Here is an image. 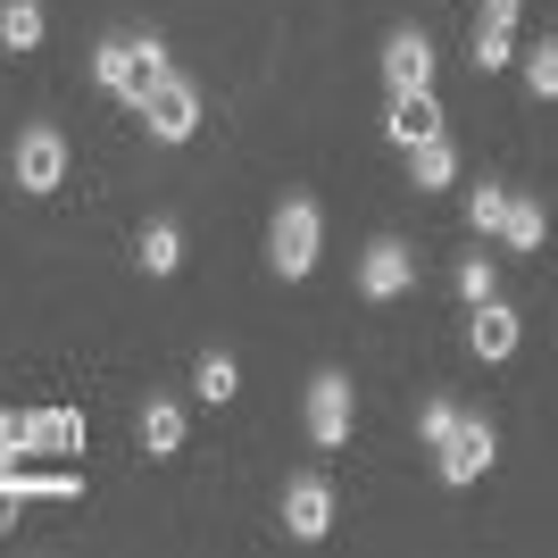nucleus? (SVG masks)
Returning a JSON list of instances; mask_svg holds the SVG:
<instances>
[{
    "mask_svg": "<svg viewBox=\"0 0 558 558\" xmlns=\"http://www.w3.org/2000/svg\"><path fill=\"white\" fill-rule=\"evenodd\" d=\"M159 75H167V43H159V34H109V43L93 50V84L117 93L125 109H142Z\"/></svg>",
    "mask_w": 558,
    "mask_h": 558,
    "instance_id": "nucleus-1",
    "label": "nucleus"
},
{
    "mask_svg": "<svg viewBox=\"0 0 558 558\" xmlns=\"http://www.w3.org/2000/svg\"><path fill=\"white\" fill-rule=\"evenodd\" d=\"M317 251H326V209L292 192L276 209V226H267V267H276L283 283H301V276H317Z\"/></svg>",
    "mask_w": 558,
    "mask_h": 558,
    "instance_id": "nucleus-2",
    "label": "nucleus"
},
{
    "mask_svg": "<svg viewBox=\"0 0 558 558\" xmlns=\"http://www.w3.org/2000/svg\"><path fill=\"white\" fill-rule=\"evenodd\" d=\"M350 417H359V392H350V375H342V367H317V375H308V392H301V425H308V442H317V450H342V442H350Z\"/></svg>",
    "mask_w": 558,
    "mask_h": 558,
    "instance_id": "nucleus-3",
    "label": "nucleus"
},
{
    "mask_svg": "<svg viewBox=\"0 0 558 558\" xmlns=\"http://www.w3.org/2000/svg\"><path fill=\"white\" fill-rule=\"evenodd\" d=\"M134 117L150 125V142H192V134H201V84L167 68L159 84H150V100H142Z\"/></svg>",
    "mask_w": 558,
    "mask_h": 558,
    "instance_id": "nucleus-4",
    "label": "nucleus"
},
{
    "mask_svg": "<svg viewBox=\"0 0 558 558\" xmlns=\"http://www.w3.org/2000/svg\"><path fill=\"white\" fill-rule=\"evenodd\" d=\"M9 167H17V192H34V201L59 192L68 184V134H59V125H25L17 150H9Z\"/></svg>",
    "mask_w": 558,
    "mask_h": 558,
    "instance_id": "nucleus-5",
    "label": "nucleus"
},
{
    "mask_svg": "<svg viewBox=\"0 0 558 558\" xmlns=\"http://www.w3.org/2000/svg\"><path fill=\"white\" fill-rule=\"evenodd\" d=\"M500 459V434H492V417H475V409H466L459 417V434H450L442 450H434V466H442V484L459 492V484H475V475H484V466Z\"/></svg>",
    "mask_w": 558,
    "mask_h": 558,
    "instance_id": "nucleus-6",
    "label": "nucleus"
},
{
    "mask_svg": "<svg viewBox=\"0 0 558 558\" xmlns=\"http://www.w3.org/2000/svg\"><path fill=\"white\" fill-rule=\"evenodd\" d=\"M409 283H417V258H409V242H400V233H375L367 258H359V292H367V301H400Z\"/></svg>",
    "mask_w": 558,
    "mask_h": 558,
    "instance_id": "nucleus-7",
    "label": "nucleus"
},
{
    "mask_svg": "<svg viewBox=\"0 0 558 558\" xmlns=\"http://www.w3.org/2000/svg\"><path fill=\"white\" fill-rule=\"evenodd\" d=\"M283 534L292 542H326L333 534V484L326 475H292V484H283Z\"/></svg>",
    "mask_w": 558,
    "mask_h": 558,
    "instance_id": "nucleus-8",
    "label": "nucleus"
},
{
    "mask_svg": "<svg viewBox=\"0 0 558 558\" xmlns=\"http://www.w3.org/2000/svg\"><path fill=\"white\" fill-rule=\"evenodd\" d=\"M517 342H525V317H517L500 292L475 301V317H466V350H475V359H517Z\"/></svg>",
    "mask_w": 558,
    "mask_h": 558,
    "instance_id": "nucleus-9",
    "label": "nucleus"
},
{
    "mask_svg": "<svg viewBox=\"0 0 558 558\" xmlns=\"http://www.w3.org/2000/svg\"><path fill=\"white\" fill-rule=\"evenodd\" d=\"M384 84L392 93H434V43H425L417 25H400L392 43H384Z\"/></svg>",
    "mask_w": 558,
    "mask_h": 558,
    "instance_id": "nucleus-10",
    "label": "nucleus"
},
{
    "mask_svg": "<svg viewBox=\"0 0 558 558\" xmlns=\"http://www.w3.org/2000/svg\"><path fill=\"white\" fill-rule=\"evenodd\" d=\"M434 125H442L434 93H392V117H384V142H392V150H417Z\"/></svg>",
    "mask_w": 558,
    "mask_h": 558,
    "instance_id": "nucleus-11",
    "label": "nucleus"
},
{
    "mask_svg": "<svg viewBox=\"0 0 558 558\" xmlns=\"http://www.w3.org/2000/svg\"><path fill=\"white\" fill-rule=\"evenodd\" d=\"M409 184H417V192H442V184H459V142H450L442 125H434V134H425L417 150H409Z\"/></svg>",
    "mask_w": 558,
    "mask_h": 558,
    "instance_id": "nucleus-12",
    "label": "nucleus"
},
{
    "mask_svg": "<svg viewBox=\"0 0 558 558\" xmlns=\"http://www.w3.org/2000/svg\"><path fill=\"white\" fill-rule=\"evenodd\" d=\"M134 434H142V450H150V459H175V450H184V409L150 392V400H142V425H134Z\"/></svg>",
    "mask_w": 558,
    "mask_h": 558,
    "instance_id": "nucleus-13",
    "label": "nucleus"
},
{
    "mask_svg": "<svg viewBox=\"0 0 558 558\" xmlns=\"http://www.w3.org/2000/svg\"><path fill=\"white\" fill-rule=\"evenodd\" d=\"M184 267V226L175 217H150L142 226V276H175Z\"/></svg>",
    "mask_w": 558,
    "mask_h": 558,
    "instance_id": "nucleus-14",
    "label": "nucleus"
},
{
    "mask_svg": "<svg viewBox=\"0 0 558 558\" xmlns=\"http://www.w3.org/2000/svg\"><path fill=\"white\" fill-rule=\"evenodd\" d=\"M500 242H509V251H542V242H550V217H542V201L509 192V217H500Z\"/></svg>",
    "mask_w": 558,
    "mask_h": 558,
    "instance_id": "nucleus-15",
    "label": "nucleus"
},
{
    "mask_svg": "<svg viewBox=\"0 0 558 558\" xmlns=\"http://www.w3.org/2000/svg\"><path fill=\"white\" fill-rule=\"evenodd\" d=\"M192 392L209 400V409H226V400L242 392V367H233V350H209V359L192 367Z\"/></svg>",
    "mask_w": 558,
    "mask_h": 558,
    "instance_id": "nucleus-16",
    "label": "nucleus"
},
{
    "mask_svg": "<svg viewBox=\"0 0 558 558\" xmlns=\"http://www.w3.org/2000/svg\"><path fill=\"white\" fill-rule=\"evenodd\" d=\"M43 9L34 0H0V50H43Z\"/></svg>",
    "mask_w": 558,
    "mask_h": 558,
    "instance_id": "nucleus-17",
    "label": "nucleus"
},
{
    "mask_svg": "<svg viewBox=\"0 0 558 558\" xmlns=\"http://www.w3.org/2000/svg\"><path fill=\"white\" fill-rule=\"evenodd\" d=\"M43 450V417H0V459L17 466V459H34Z\"/></svg>",
    "mask_w": 558,
    "mask_h": 558,
    "instance_id": "nucleus-18",
    "label": "nucleus"
},
{
    "mask_svg": "<svg viewBox=\"0 0 558 558\" xmlns=\"http://www.w3.org/2000/svg\"><path fill=\"white\" fill-rule=\"evenodd\" d=\"M500 217H509V192H500V184L466 192V226H475V233H500Z\"/></svg>",
    "mask_w": 558,
    "mask_h": 558,
    "instance_id": "nucleus-19",
    "label": "nucleus"
},
{
    "mask_svg": "<svg viewBox=\"0 0 558 558\" xmlns=\"http://www.w3.org/2000/svg\"><path fill=\"white\" fill-rule=\"evenodd\" d=\"M450 283H459V301L475 308V301H492V292H500V267H492V258H459V276H450Z\"/></svg>",
    "mask_w": 558,
    "mask_h": 558,
    "instance_id": "nucleus-20",
    "label": "nucleus"
},
{
    "mask_svg": "<svg viewBox=\"0 0 558 558\" xmlns=\"http://www.w3.org/2000/svg\"><path fill=\"white\" fill-rule=\"evenodd\" d=\"M525 84H534V100H558V43L525 50Z\"/></svg>",
    "mask_w": 558,
    "mask_h": 558,
    "instance_id": "nucleus-21",
    "label": "nucleus"
},
{
    "mask_svg": "<svg viewBox=\"0 0 558 558\" xmlns=\"http://www.w3.org/2000/svg\"><path fill=\"white\" fill-rule=\"evenodd\" d=\"M475 68H484V75L509 68V25H475Z\"/></svg>",
    "mask_w": 558,
    "mask_h": 558,
    "instance_id": "nucleus-22",
    "label": "nucleus"
},
{
    "mask_svg": "<svg viewBox=\"0 0 558 558\" xmlns=\"http://www.w3.org/2000/svg\"><path fill=\"white\" fill-rule=\"evenodd\" d=\"M459 417H466L459 400H425V417H417V425H425V442L442 450V442H450V434H459Z\"/></svg>",
    "mask_w": 558,
    "mask_h": 558,
    "instance_id": "nucleus-23",
    "label": "nucleus"
},
{
    "mask_svg": "<svg viewBox=\"0 0 558 558\" xmlns=\"http://www.w3.org/2000/svg\"><path fill=\"white\" fill-rule=\"evenodd\" d=\"M75 442H84V425H75L68 409H50L43 417V450H75Z\"/></svg>",
    "mask_w": 558,
    "mask_h": 558,
    "instance_id": "nucleus-24",
    "label": "nucleus"
},
{
    "mask_svg": "<svg viewBox=\"0 0 558 558\" xmlns=\"http://www.w3.org/2000/svg\"><path fill=\"white\" fill-rule=\"evenodd\" d=\"M517 9L525 0H484V25H517Z\"/></svg>",
    "mask_w": 558,
    "mask_h": 558,
    "instance_id": "nucleus-25",
    "label": "nucleus"
}]
</instances>
